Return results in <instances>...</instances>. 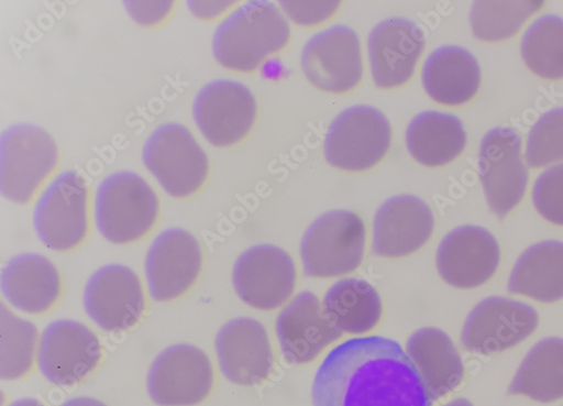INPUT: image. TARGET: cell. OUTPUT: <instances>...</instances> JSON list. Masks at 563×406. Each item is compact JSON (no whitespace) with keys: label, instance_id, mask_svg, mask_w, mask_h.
Masks as SVG:
<instances>
[{"label":"cell","instance_id":"6da1fadb","mask_svg":"<svg viewBox=\"0 0 563 406\" xmlns=\"http://www.w3.org/2000/svg\"><path fill=\"white\" fill-rule=\"evenodd\" d=\"M313 406H432L411 359L379 336L344 341L325 355L312 385Z\"/></svg>","mask_w":563,"mask_h":406},{"label":"cell","instance_id":"7a4b0ae2","mask_svg":"<svg viewBox=\"0 0 563 406\" xmlns=\"http://www.w3.org/2000/svg\"><path fill=\"white\" fill-rule=\"evenodd\" d=\"M290 39V24L274 3L251 0L218 25L212 51L223 67L252 73L268 57L286 50Z\"/></svg>","mask_w":563,"mask_h":406},{"label":"cell","instance_id":"3957f363","mask_svg":"<svg viewBox=\"0 0 563 406\" xmlns=\"http://www.w3.org/2000/svg\"><path fill=\"white\" fill-rule=\"evenodd\" d=\"M159 216V200L144 177L121 171L106 176L93 199V218L110 243L126 245L146 238Z\"/></svg>","mask_w":563,"mask_h":406},{"label":"cell","instance_id":"277c9868","mask_svg":"<svg viewBox=\"0 0 563 406\" xmlns=\"http://www.w3.org/2000/svg\"><path fill=\"white\" fill-rule=\"evenodd\" d=\"M365 244V224L358 215L350 210L322 213L301 241L305 276L327 279L354 273L363 263Z\"/></svg>","mask_w":563,"mask_h":406},{"label":"cell","instance_id":"5b68a950","mask_svg":"<svg viewBox=\"0 0 563 406\" xmlns=\"http://www.w3.org/2000/svg\"><path fill=\"white\" fill-rule=\"evenodd\" d=\"M33 224L46 249L67 252L82 244L89 231L88 188L79 173L65 171L42 191Z\"/></svg>","mask_w":563,"mask_h":406},{"label":"cell","instance_id":"8992f818","mask_svg":"<svg viewBox=\"0 0 563 406\" xmlns=\"http://www.w3.org/2000/svg\"><path fill=\"white\" fill-rule=\"evenodd\" d=\"M0 153L2 195L20 205L33 199L58 163V149L51 133L30 123L7 129L0 141Z\"/></svg>","mask_w":563,"mask_h":406},{"label":"cell","instance_id":"52a82bcc","mask_svg":"<svg viewBox=\"0 0 563 406\" xmlns=\"http://www.w3.org/2000/svg\"><path fill=\"white\" fill-rule=\"evenodd\" d=\"M144 163L163 189L174 198L196 195L206 184L210 162L191 131L179 123H165L150 135Z\"/></svg>","mask_w":563,"mask_h":406},{"label":"cell","instance_id":"ba28073f","mask_svg":"<svg viewBox=\"0 0 563 406\" xmlns=\"http://www.w3.org/2000/svg\"><path fill=\"white\" fill-rule=\"evenodd\" d=\"M391 140L390 122L380 110L369 106L351 107L328 128L324 157L343 171H367L386 157Z\"/></svg>","mask_w":563,"mask_h":406},{"label":"cell","instance_id":"9c48e42d","mask_svg":"<svg viewBox=\"0 0 563 406\" xmlns=\"http://www.w3.org/2000/svg\"><path fill=\"white\" fill-rule=\"evenodd\" d=\"M102 360L103 347L99 337L77 321L52 322L38 339L37 369L56 386L79 385L99 370Z\"/></svg>","mask_w":563,"mask_h":406},{"label":"cell","instance_id":"30bf717a","mask_svg":"<svg viewBox=\"0 0 563 406\" xmlns=\"http://www.w3.org/2000/svg\"><path fill=\"white\" fill-rule=\"evenodd\" d=\"M214 370L209 355L190 343L163 350L147 375V392L158 406H197L214 387Z\"/></svg>","mask_w":563,"mask_h":406},{"label":"cell","instance_id":"8fae6325","mask_svg":"<svg viewBox=\"0 0 563 406\" xmlns=\"http://www.w3.org/2000/svg\"><path fill=\"white\" fill-rule=\"evenodd\" d=\"M82 304L88 318L107 332L129 331L144 319L147 299L132 268L108 264L86 283Z\"/></svg>","mask_w":563,"mask_h":406},{"label":"cell","instance_id":"7c38bea8","mask_svg":"<svg viewBox=\"0 0 563 406\" xmlns=\"http://www.w3.org/2000/svg\"><path fill=\"white\" fill-rule=\"evenodd\" d=\"M479 174L487 201L499 218L522 202L529 171L522 158L519 131L496 127L485 134L479 151Z\"/></svg>","mask_w":563,"mask_h":406},{"label":"cell","instance_id":"4fadbf2b","mask_svg":"<svg viewBox=\"0 0 563 406\" xmlns=\"http://www.w3.org/2000/svg\"><path fill=\"white\" fill-rule=\"evenodd\" d=\"M298 282L295 260L284 249L260 244L246 250L234 263L233 288L249 306L273 310L294 295Z\"/></svg>","mask_w":563,"mask_h":406},{"label":"cell","instance_id":"5bb4252c","mask_svg":"<svg viewBox=\"0 0 563 406\" xmlns=\"http://www.w3.org/2000/svg\"><path fill=\"white\" fill-rule=\"evenodd\" d=\"M194 117L210 144L228 147L247 138L256 121L257 103L244 84L218 79L200 89L194 103Z\"/></svg>","mask_w":563,"mask_h":406},{"label":"cell","instance_id":"9a60e30c","mask_svg":"<svg viewBox=\"0 0 563 406\" xmlns=\"http://www.w3.org/2000/svg\"><path fill=\"white\" fill-rule=\"evenodd\" d=\"M301 67L308 80L324 92H350L363 77L357 33L346 25L318 32L305 44Z\"/></svg>","mask_w":563,"mask_h":406},{"label":"cell","instance_id":"2e32d148","mask_svg":"<svg viewBox=\"0 0 563 406\" xmlns=\"http://www.w3.org/2000/svg\"><path fill=\"white\" fill-rule=\"evenodd\" d=\"M538 325L539 315L531 305L489 297L467 315L461 342L468 352L497 354L526 341Z\"/></svg>","mask_w":563,"mask_h":406},{"label":"cell","instance_id":"e0dca14e","mask_svg":"<svg viewBox=\"0 0 563 406\" xmlns=\"http://www.w3.org/2000/svg\"><path fill=\"white\" fill-rule=\"evenodd\" d=\"M203 270V251L198 239L181 229H168L152 243L145 275L152 298L172 301L189 293Z\"/></svg>","mask_w":563,"mask_h":406},{"label":"cell","instance_id":"ac0fdd59","mask_svg":"<svg viewBox=\"0 0 563 406\" xmlns=\"http://www.w3.org/2000/svg\"><path fill=\"white\" fill-rule=\"evenodd\" d=\"M500 248L495 237L481 226L465 224L450 232L441 242L437 264L450 286L474 289L496 274Z\"/></svg>","mask_w":563,"mask_h":406},{"label":"cell","instance_id":"d6986e66","mask_svg":"<svg viewBox=\"0 0 563 406\" xmlns=\"http://www.w3.org/2000/svg\"><path fill=\"white\" fill-rule=\"evenodd\" d=\"M276 334L287 363H312L343 337L311 292L298 294L277 316Z\"/></svg>","mask_w":563,"mask_h":406},{"label":"cell","instance_id":"ffe728a7","mask_svg":"<svg viewBox=\"0 0 563 406\" xmlns=\"http://www.w3.org/2000/svg\"><path fill=\"white\" fill-rule=\"evenodd\" d=\"M216 353L223 376L240 386L264 383L274 369V353L265 327L251 318L225 323L216 337Z\"/></svg>","mask_w":563,"mask_h":406},{"label":"cell","instance_id":"44dd1931","mask_svg":"<svg viewBox=\"0 0 563 406\" xmlns=\"http://www.w3.org/2000/svg\"><path fill=\"white\" fill-rule=\"evenodd\" d=\"M426 34L412 21L390 18L368 35V59L375 85L384 89L404 86L413 76L426 50Z\"/></svg>","mask_w":563,"mask_h":406},{"label":"cell","instance_id":"7402d4cb","mask_svg":"<svg viewBox=\"0 0 563 406\" xmlns=\"http://www.w3.org/2000/svg\"><path fill=\"white\" fill-rule=\"evenodd\" d=\"M434 229V213L424 200L395 196L374 216L372 254L390 259L413 254L429 243Z\"/></svg>","mask_w":563,"mask_h":406},{"label":"cell","instance_id":"603a6c76","mask_svg":"<svg viewBox=\"0 0 563 406\" xmlns=\"http://www.w3.org/2000/svg\"><path fill=\"white\" fill-rule=\"evenodd\" d=\"M0 288L14 308L27 314H43L59 301L63 281L59 270L48 257L22 253L3 267Z\"/></svg>","mask_w":563,"mask_h":406},{"label":"cell","instance_id":"cb8c5ba5","mask_svg":"<svg viewBox=\"0 0 563 406\" xmlns=\"http://www.w3.org/2000/svg\"><path fill=\"white\" fill-rule=\"evenodd\" d=\"M422 86L438 103L456 107L473 100L482 84L477 58L459 45H443L426 61Z\"/></svg>","mask_w":563,"mask_h":406},{"label":"cell","instance_id":"d4e9b609","mask_svg":"<svg viewBox=\"0 0 563 406\" xmlns=\"http://www.w3.org/2000/svg\"><path fill=\"white\" fill-rule=\"evenodd\" d=\"M406 352L433 402L446 397L463 382L462 358L444 331L437 328L416 331L407 341Z\"/></svg>","mask_w":563,"mask_h":406},{"label":"cell","instance_id":"484cf974","mask_svg":"<svg viewBox=\"0 0 563 406\" xmlns=\"http://www.w3.org/2000/svg\"><path fill=\"white\" fill-rule=\"evenodd\" d=\"M410 155L420 164L439 167L456 160L465 149L466 132L462 121L439 111L417 114L406 130Z\"/></svg>","mask_w":563,"mask_h":406},{"label":"cell","instance_id":"4316f807","mask_svg":"<svg viewBox=\"0 0 563 406\" xmlns=\"http://www.w3.org/2000/svg\"><path fill=\"white\" fill-rule=\"evenodd\" d=\"M508 292L542 303L563 298V242L544 241L530 246L515 263Z\"/></svg>","mask_w":563,"mask_h":406},{"label":"cell","instance_id":"83f0119b","mask_svg":"<svg viewBox=\"0 0 563 406\" xmlns=\"http://www.w3.org/2000/svg\"><path fill=\"white\" fill-rule=\"evenodd\" d=\"M323 309L343 333L358 336L373 331L384 315L377 289L360 278H344L327 290Z\"/></svg>","mask_w":563,"mask_h":406},{"label":"cell","instance_id":"f1b7e54d","mask_svg":"<svg viewBox=\"0 0 563 406\" xmlns=\"http://www.w3.org/2000/svg\"><path fill=\"white\" fill-rule=\"evenodd\" d=\"M509 394L550 403L563 398V339L537 343L516 373Z\"/></svg>","mask_w":563,"mask_h":406},{"label":"cell","instance_id":"f546056e","mask_svg":"<svg viewBox=\"0 0 563 406\" xmlns=\"http://www.w3.org/2000/svg\"><path fill=\"white\" fill-rule=\"evenodd\" d=\"M0 378L5 382L26 377L34 367L38 332L34 323L0 305Z\"/></svg>","mask_w":563,"mask_h":406},{"label":"cell","instance_id":"4dcf8cb0","mask_svg":"<svg viewBox=\"0 0 563 406\" xmlns=\"http://www.w3.org/2000/svg\"><path fill=\"white\" fill-rule=\"evenodd\" d=\"M522 56L537 75L550 80L563 78V19L547 14L537 19L526 31Z\"/></svg>","mask_w":563,"mask_h":406},{"label":"cell","instance_id":"1f68e13d","mask_svg":"<svg viewBox=\"0 0 563 406\" xmlns=\"http://www.w3.org/2000/svg\"><path fill=\"white\" fill-rule=\"evenodd\" d=\"M543 6L536 0H477L471 12L473 31L484 41L511 37Z\"/></svg>","mask_w":563,"mask_h":406},{"label":"cell","instance_id":"d6a6232c","mask_svg":"<svg viewBox=\"0 0 563 406\" xmlns=\"http://www.w3.org/2000/svg\"><path fill=\"white\" fill-rule=\"evenodd\" d=\"M526 157L533 168L563 161V108L547 112L532 127Z\"/></svg>","mask_w":563,"mask_h":406},{"label":"cell","instance_id":"836d02e7","mask_svg":"<svg viewBox=\"0 0 563 406\" xmlns=\"http://www.w3.org/2000/svg\"><path fill=\"white\" fill-rule=\"evenodd\" d=\"M532 198L543 218L563 226V164L554 165L539 175L533 186Z\"/></svg>","mask_w":563,"mask_h":406},{"label":"cell","instance_id":"e575fe53","mask_svg":"<svg viewBox=\"0 0 563 406\" xmlns=\"http://www.w3.org/2000/svg\"><path fill=\"white\" fill-rule=\"evenodd\" d=\"M289 17L301 25H314L331 18L340 8V2L279 3Z\"/></svg>","mask_w":563,"mask_h":406},{"label":"cell","instance_id":"d590c367","mask_svg":"<svg viewBox=\"0 0 563 406\" xmlns=\"http://www.w3.org/2000/svg\"><path fill=\"white\" fill-rule=\"evenodd\" d=\"M60 406H109L99 398L91 396H75L66 402H64Z\"/></svg>","mask_w":563,"mask_h":406},{"label":"cell","instance_id":"8d00e7d4","mask_svg":"<svg viewBox=\"0 0 563 406\" xmlns=\"http://www.w3.org/2000/svg\"><path fill=\"white\" fill-rule=\"evenodd\" d=\"M9 406H45L40 399L35 397H22L12 402Z\"/></svg>","mask_w":563,"mask_h":406},{"label":"cell","instance_id":"74e56055","mask_svg":"<svg viewBox=\"0 0 563 406\" xmlns=\"http://www.w3.org/2000/svg\"><path fill=\"white\" fill-rule=\"evenodd\" d=\"M443 406H474L471 400H467L465 398H456Z\"/></svg>","mask_w":563,"mask_h":406}]
</instances>
